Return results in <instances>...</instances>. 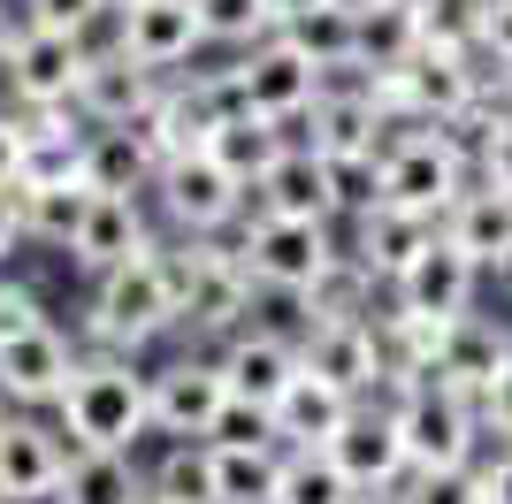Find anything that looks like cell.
<instances>
[{
  "label": "cell",
  "mask_w": 512,
  "mask_h": 504,
  "mask_svg": "<svg viewBox=\"0 0 512 504\" xmlns=\"http://www.w3.org/2000/svg\"><path fill=\"white\" fill-rule=\"evenodd\" d=\"M161 268H169L176 283V336H192L199 352H214V344H230L237 329H253L260 321V283L253 268L237 260L230 237H161Z\"/></svg>",
  "instance_id": "6da1fadb"
},
{
  "label": "cell",
  "mask_w": 512,
  "mask_h": 504,
  "mask_svg": "<svg viewBox=\"0 0 512 504\" xmlns=\"http://www.w3.org/2000/svg\"><path fill=\"white\" fill-rule=\"evenodd\" d=\"M54 420L77 451H138L153 436V367H138L130 352H85Z\"/></svg>",
  "instance_id": "7a4b0ae2"
},
{
  "label": "cell",
  "mask_w": 512,
  "mask_h": 504,
  "mask_svg": "<svg viewBox=\"0 0 512 504\" xmlns=\"http://www.w3.org/2000/svg\"><path fill=\"white\" fill-rule=\"evenodd\" d=\"M176 283L169 268H161V252H146V260H130V268L100 275V283H85V306H77V352H146V344H161V336H176Z\"/></svg>",
  "instance_id": "3957f363"
},
{
  "label": "cell",
  "mask_w": 512,
  "mask_h": 504,
  "mask_svg": "<svg viewBox=\"0 0 512 504\" xmlns=\"http://www.w3.org/2000/svg\"><path fill=\"white\" fill-rule=\"evenodd\" d=\"M467 184H474V138L451 123L390 130L383 161H375V207H406V214H428V222H444Z\"/></svg>",
  "instance_id": "277c9868"
},
{
  "label": "cell",
  "mask_w": 512,
  "mask_h": 504,
  "mask_svg": "<svg viewBox=\"0 0 512 504\" xmlns=\"http://www.w3.org/2000/svg\"><path fill=\"white\" fill-rule=\"evenodd\" d=\"M390 420H398V443H406V466L413 474H436V466H482L490 451V428H482V398L451 390V382L421 375L413 390L383 398Z\"/></svg>",
  "instance_id": "5b68a950"
},
{
  "label": "cell",
  "mask_w": 512,
  "mask_h": 504,
  "mask_svg": "<svg viewBox=\"0 0 512 504\" xmlns=\"http://www.w3.org/2000/svg\"><path fill=\"white\" fill-rule=\"evenodd\" d=\"M230 245L253 268L260 298H283V306H299L321 275L344 260V237L329 222H276V214H245L230 230Z\"/></svg>",
  "instance_id": "8992f818"
},
{
  "label": "cell",
  "mask_w": 512,
  "mask_h": 504,
  "mask_svg": "<svg viewBox=\"0 0 512 504\" xmlns=\"http://www.w3.org/2000/svg\"><path fill=\"white\" fill-rule=\"evenodd\" d=\"M153 207L176 237H230L245 214H253V191L237 184L214 153H184V161H161L153 176Z\"/></svg>",
  "instance_id": "52a82bcc"
},
{
  "label": "cell",
  "mask_w": 512,
  "mask_h": 504,
  "mask_svg": "<svg viewBox=\"0 0 512 504\" xmlns=\"http://www.w3.org/2000/svg\"><path fill=\"white\" fill-rule=\"evenodd\" d=\"M237 115V84L230 69H176V77H161V92H153L146 107V138L161 161H184V153H207L214 130Z\"/></svg>",
  "instance_id": "ba28073f"
},
{
  "label": "cell",
  "mask_w": 512,
  "mask_h": 504,
  "mask_svg": "<svg viewBox=\"0 0 512 504\" xmlns=\"http://www.w3.org/2000/svg\"><path fill=\"white\" fill-rule=\"evenodd\" d=\"M230 84H237V107L245 115H260V123H283L291 138H299V123H306V107L321 100V69H314V54H299V46L283 39H260L253 54H230Z\"/></svg>",
  "instance_id": "9c48e42d"
},
{
  "label": "cell",
  "mask_w": 512,
  "mask_h": 504,
  "mask_svg": "<svg viewBox=\"0 0 512 504\" xmlns=\"http://www.w3.org/2000/svg\"><path fill=\"white\" fill-rule=\"evenodd\" d=\"M299 138L321 153V161H383V146H390V115L375 107V92H367L352 69H337V77L321 84V100L306 107Z\"/></svg>",
  "instance_id": "30bf717a"
},
{
  "label": "cell",
  "mask_w": 512,
  "mask_h": 504,
  "mask_svg": "<svg viewBox=\"0 0 512 504\" xmlns=\"http://www.w3.org/2000/svg\"><path fill=\"white\" fill-rule=\"evenodd\" d=\"M230 405V382H222V359L214 352H176L153 367V436L169 443H207L214 413Z\"/></svg>",
  "instance_id": "8fae6325"
},
{
  "label": "cell",
  "mask_w": 512,
  "mask_h": 504,
  "mask_svg": "<svg viewBox=\"0 0 512 504\" xmlns=\"http://www.w3.org/2000/svg\"><path fill=\"white\" fill-rule=\"evenodd\" d=\"M107 39L153 77H176L207 54V23H199V0H130L123 16H107Z\"/></svg>",
  "instance_id": "7c38bea8"
},
{
  "label": "cell",
  "mask_w": 512,
  "mask_h": 504,
  "mask_svg": "<svg viewBox=\"0 0 512 504\" xmlns=\"http://www.w3.org/2000/svg\"><path fill=\"white\" fill-rule=\"evenodd\" d=\"M92 39H69V31H39L23 23L8 62H0V84H8V107H77V77H85Z\"/></svg>",
  "instance_id": "4fadbf2b"
},
{
  "label": "cell",
  "mask_w": 512,
  "mask_h": 504,
  "mask_svg": "<svg viewBox=\"0 0 512 504\" xmlns=\"http://www.w3.org/2000/svg\"><path fill=\"white\" fill-rule=\"evenodd\" d=\"M77 367H85L77 336H69L62 321H39V329H23V336L0 344V398L16 405V413H46V405H62Z\"/></svg>",
  "instance_id": "5bb4252c"
},
{
  "label": "cell",
  "mask_w": 512,
  "mask_h": 504,
  "mask_svg": "<svg viewBox=\"0 0 512 504\" xmlns=\"http://www.w3.org/2000/svg\"><path fill=\"white\" fill-rule=\"evenodd\" d=\"M69 451L77 443L62 436V420L8 413L0 420V504H54V489L69 474Z\"/></svg>",
  "instance_id": "9a60e30c"
},
{
  "label": "cell",
  "mask_w": 512,
  "mask_h": 504,
  "mask_svg": "<svg viewBox=\"0 0 512 504\" xmlns=\"http://www.w3.org/2000/svg\"><path fill=\"white\" fill-rule=\"evenodd\" d=\"M482 283H490L482 260H467V252L436 230V237H428V252L390 283V306H406V314H421V321H459V314L482 306Z\"/></svg>",
  "instance_id": "2e32d148"
},
{
  "label": "cell",
  "mask_w": 512,
  "mask_h": 504,
  "mask_svg": "<svg viewBox=\"0 0 512 504\" xmlns=\"http://www.w3.org/2000/svg\"><path fill=\"white\" fill-rule=\"evenodd\" d=\"M214 359H222V382H230V398L268 405V413H276V398L306 375V359H299V329H276V321H253V329H237L230 344H214Z\"/></svg>",
  "instance_id": "e0dca14e"
},
{
  "label": "cell",
  "mask_w": 512,
  "mask_h": 504,
  "mask_svg": "<svg viewBox=\"0 0 512 504\" xmlns=\"http://www.w3.org/2000/svg\"><path fill=\"white\" fill-rule=\"evenodd\" d=\"M153 92H161V77H153L146 62H130L115 39H92L85 77H77V115H85L92 130H138Z\"/></svg>",
  "instance_id": "ac0fdd59"
},
{
  "label": "cell",
  "mask_w": 512,
  "mask_h": 504,
  "mask_svg": "<svg viewBox=\"0 0 512 504\" xmlns=\"http://www.w3.org/2000/svg\"><path fill=\"white\" fill-rule=\"evenodd\" d=\"M146 252H161V230H153L146 199L92 191V214H85V230H77V245H69V268L85 275V283H100V275L130 268V260H146Z\"/></svg>",
  "instance_id": "d6986e66"
},
{
  "label": "cell",
  "mask_w": 512,
  "mask_h": 504,
  "mask_svg": "<svg viewBox=\"0 0 512 504\" xmlns=\"http://www.w3.org/2000/svg\"><path fill=\"white\" fill-rule=\"evenodd\" d=\"M253 214H276V222H329V230H337L344 207H337V176H329V161H321L306 138H291V146L276 153V168L253 184Z\"/></svg>",
  "instance_id": "ffe728a7"
},
{
  "label": "cell",
  "mask_w": 512,
  "mask_h": 504,
  "mask_svg": "<svg viewBox=\"0 0 512 504\" xmlns=\"http://www.w3.org/2000/svg\"><path fill=\"white\" fill-rule=\"evenodd\" d=\"M23 115V168L16 191H46V184H85V153H92V123L77 107H16Z\"/></svg>",
  "instance_id": "44dd1931"
},
{
  "label": "cell",
  "mask_w": 512,
  "mask_h": 504,
  "mask_svg": "<svg viewBox=\"0 0 512 504\" xmlns=\"http://www.w3.org/2000/svg\"><path fill=\"white\" fill-rule=\"evenodd\" d=\"M512 375V321L505 314H459L444 329V344H436V382H451V390H467V398H490L497 382Z\"/></svg>",
  "instance_id": "7402d4cb"
},
{
  "label": "cell",
  "mask_w": 512,
  "mask_h": 504,
  "mask_svg": "<svg viewBox=\"0 0 512 504\" xmlns=\"http://www.w3.org/2000/svg\"><path fill=\"white\" fill-rule=\"evenodd\" d=\"M299 359L306 375L337 382L352 398L383 390V344H375V314L367 321H299Z\"/></svg>",
  "instance_id": "603a6c76"
},
{
  "label": "cell",
  "mask_w": 512,
  "mask_h": 504,
  "mask_svg": "<svg viewBox=\"0 0 512 504\" xmlns=\"http://www.w3.org/2000/svg\"><path fill=\"white\" fill-rule=\"evenodd\" d=\"M329 459L352 474V489H360V497L398 489V482L413 474V466H406V443H398V420H390L383 398H360V413H352L337 436H329Z\"/></svg>",
  "instance_id": "cb8c5ba5"
},
{
  "label": "cell",
  "mask_w": 512,
  "mask_h": 504,
  "mask_svg": "<svg viewBox=\"0 0 512 504\" xmlns=\"http://www.w3.org/2000/svg\"><path fill=\"white\" fill-rule=\"evenodd\" d=\"M428 237H436V222H428V214H406V207H360L344 222V252H352L383 291L428 252Z\"/></svg>",
  "instance_id": "d4e9b609"
},
{
  "label": "cell",
  "mask_w": 512,
  "mask_h": 504,
  "mask_svg": "<svg viewBox=\"0 0 512 504\" xmlns=\"http://www.w3.org/2000/svg\"><path fill=\"white\" fill-rule=\"evenodd\" d=\"M352 413H360L352 390H337V382H321V375H299L276 398V443L283 451H329V436H337Z\"/></svg>",
  "instance_id": "484cf974"
},
{
  "label": "cell",
  "mask_w": 512,
  "mask_h": 504,
  "mask_svg": "<svg viewBox=\"0 0 512 504\" xmlns=\"http://www.w3.org/2000/svg\"><path fill=\"white\" fill-rule=\"evenodd\" d=\"M436 230L467 252V260H482V275H490L497 260L512 252V191H497V184H482V176H474V184L459 191V207H451Z\"/></svg>",
  "instance_id": "4316f807"
},
{
  "label": "cell",
  "mask_w": 512,
  "mask_h": 504,
  "mask_svg": "<svg viewBox=\"0 0 512 504\" xmlns=\"http://www.w3.org/2000/svg\"><path fill=\"white\" fill-rule=\"evenodd\" d=\"M153 176H161V153H153L146 130H92V153H85V184L92 191L153 199Z\"/></svg>",
  "instance_id": "83f0119b"
},
{
  "label": "cell",
  "mask_w": 512,
  "mask_h": 504,
  "mask_svg": "<svg viewBox=\"0 0 512 504\" xmlns=\"http://www.w3.org/2000/svg\"><path fill=\"white\" fill-rule=\"evenodd\" d=\"M54 504H146V466L130 451H69Z\"/></svg>",
  "instance_id": "f1b7e54d"
},
{
  "label": "cell",
  "mask_w": 512,
  "mask_h": 504,
  "mask_svg": "<svg viewBox=\"0 0 512 504\" xmlns=\"http://www.w3.org/2000/svg\"><path fill=\"white\" fill-rule=\"evenodd\" d=\"M283 443H214V497L222 504H276L283 489Z\"/></svg>",
  "instance_id": "f546056e"
},
{
  "label": "cell",
  "mask_w": 512,
  "mask_h": 504,
  "mask_svg": "<svg viewBox=\"0 0 512 504\" xmlns=\"http://www.w3.org/2000/svg\"><path fill=\"white\" fill-rule=\"evenodd\" d=\"M283 39L299 46V54H314L321 77H337V69H352V46H360V8L352 0H321L299 23H283Z\"/></svg>",
  "instance_id": "4dcf8cb0"
},
{
  "label": "cell",
  "mask_w": 512,
  "mask_h": 504,
  "mask_svg": "<svg viewBox=\"0 0 512 504\" xmlns=\"http://www.w3.org/2000/svg\"><path fill=\"white\" fill-rule=\"evenodd\" d=\"M23 207V237L46 252H69L77 245V230H85L92 214V184H46V191H16Z\"/></svg>",
  "instance_id": "1f68e13d"
},
{
  "label": "cell",
  "mask_w": 512,
  "mask_h": 504,
  "mask_svg": "<svg viewBox=\"0 0 512 504\" xmlns=\"http://www.w3.org/2000/svg\"><path fill=\"white\" fill-rule=\"evenodd\" d=\"M283 146H291V130H283V123H260V115H245V107H237L230 123L214 130V146H207V153H214L222 168H230V176H237L245 191H253L260 176L276 168V153H283Z\"/></svg>",
  "instance_id": "d6a6232c"
},
{
  "label": "cell",
  "mask_w": 512,
  "mask_h": 504,
  "mask_svg": "<svg viewBox=\"0 0 512 504\" xmlns=\"http://www.w3.org/2000/svg\"><path fill=\"white\" fill-rule=\"evenodd\" d=\"M413 54H421V31H413V0H398V8H360V46H352V69H360V77L406 69Z\"/></svg>",
  "instance_id": "836d02e7"
},
{
  "label": "cell",
  "mask_w": 512,
  "mask_h": 504,
  "mask_svg": "<svg viewBox=\"0 0 512 504\" xmlns=\"http://www.w3.org/2000/svg\"><path fill=\"white\" fill-rule=\"evenodd\" d=\"M383 298H390V291L360 268V260H352V252H344L337 268H329L314 291L299 298V321H367L375 306H383Z\"/></svg>",
  "instance_id": "e575fe53"
},
{
  "label": "cell",
  "mask_w": 512,
  "mask_h": 504,
  "mask_svg": "<svg viewBox=\"0 0 512 504\" xmlns=\"http://www.w3.org/2000/svg\"><path fill=\"white\" fill-rule=\"evenodd\" d=\"M146 489L161 504H222L214 497V443H161V459L146 466Z\"/></svg>",
  "instance_id": "d590c367"
},
{
  "label": "cell",
  "mask_w": 512,
  "mask_h": 504,
  "mask_svg": "<svg viewBox=\"0 0 512 504\" xmlns=\"http://www.w3.org/2000/svg\"><path fill=\"white\" fill-rule=\"evenodd\" d=\"M421 54H482V0H413Z\"/></svg>",
  "instance_id": "8d00e7d4"
},
{
  "label": "cell",
  "mask_w": 512,
  "mask_h": 504,
  "mask_svg": "<svg viewBox=\"0 0 512 504\" xmlns=\"http://www.w3.org/2000/svg\"><path fill=\"white\" fill-rule=\"evenodd\" d=\"M199 23H207V46H230V54H253L260 39L283 31L276 0H199Z\"/></svg>",
  "instance_id": "74e56055"
},
{
  "label": "cell",
  "mask_w": 512,
  "mask_h": 504,
  "mask_svg": "<svg viewBox=\"0 0 512 504\" xmlns=\"http://www.w3.org/2000/svg\"><path fill=\"white\" fill-rule=\"evenodd\" d=\"M276 504H360V489H352V474H344L329 451H291Z\"/></svg>",
  "instance_id": "f35d334b"
},
{
  "label": "cell",
  "mask_w": 512,
  "mask_h": 504,
  "mask_svg": "<svg viewBox=\"0 0 512 504\" xmlns=\"http://www.w3.org/2000/svg\"><path fill=\"white\" fill-rule=\"evenodd\" d=\"M406 504H490L482 466H436V474H406Z\"/></svg>",
  "instance_id": "ab89813d"
},
{
  "label": "cell",
  "mask_w": 512,
  "mask_h": 504,
  "mask_svg": "<svg viewBox=\"0 0 512 504\" xmlns=\"http://www.w3.org/2000/svg\"><path fill=\"white\" fill-rule=\"evenodd\" d=\"M23 23H39V31H69V39H100L107 0H23Z\"/></svg>",
  "instance_id": "60d3db41"
},
{
  "label": "cell",
  "mask_w": 512,
  "mask_h": 504,
  "mask_svg": "<svg viewBox=\"0 0 512 504\" xmlns=\"http://www.w3.org/2000/svg\"><path fill=\"white\" fill-rule=\"evenodd\" d=\"M474 176L512 191V115H490V123L474 130Z\"/></svg>",
  "instance_id": "b9f144b4"
},
{
  "label": "cell",
  "mask_w": 512,
  "mask_h": 504,
  "mask_svg": "<svg viewBox=\"0 0 512 504\" xmlns=\"http://www.w3.org/2000/svg\"><path fill=\"white\" fill-rule=\"evenodd\" d=\"M207 443H276V413H268V405H245V398H230L222 413H214Z\"/></svg>",
  "instance_id": "7bdbcfd3"
},
{
  "label": "cell",
  "mask_w": 512,
  "mask_h": 504,
  "mask_svg": "<svg viewBox=\"0 0 512 504\" xmlns=\"http://www.w3.org/2000/svg\"><path fill=\"white\" fill-rule=\"evenodd\" d=\"M39 321H54V314H46V298L31 291L23 275L0 268V344H8V336H23V329H39Z\"/></svg>",
  "instance_id": "ee69618b"
},
{
  "label": "cell",
  "mask_w": 512,
  "mask_h": 504,
  "mask_svg": "<svg viewBox=\"0 0 512 504\" xmlns=\"http://www.w3.org/2000/svg\"><path fill=\"white\" fill-rule=\"evenodd\" d=\"M482 54L512 62V0H482Z\"/></svg>",
  "instance_id": "f6af8a7d"
},
{
  "label": "cell",
  "mask_w": 512,
  "mask_h": 504,
  "mask_svg": "<svg viewBox=\"0 0 512 504\" xmlns=\"http://www.w3.org/2000/svg\"><path fill=\"white\" fill-rule=\"evenodd\" d=\"M16 168H23V115L0 107V191H16Z\"/></svg>",
  "instance_id": "bcb514c9"
},
{
  "label": "cell",
  "mask_w": 512,
  "mask_h": 504,
  "mask_svg": "<svg viewBox=\"0 0 512 504\" xmlns=\"http://www.w3.org/2000/svg\"><path fill=\"white\" fill-rule=\"evenodd\" d=\"M482 482H490V504H512V443L482 451Z\"/></svg>",
  "instance_id": "7dc6e473"
},
{
  "label": "cell",
  "mask_w": 512,
  "mask_h": 504,
  "mask_svg": "<svg viewBox=\"0 0 512 504\" xmlns=\"http://www.w3.org/2000/svg\"><path fill=\"white\" fill-rule=\"evenodd\" d=\"M482 428H490V443H512V375L482 398Z\"/></svg>",
  "instance_id": "c3c4849f"
},
{
  "label": "cell",
  "mask_w": 512,
  "mask_h": 504,
  "mask_svg": "<svg viewBox=\"0 0 512 504\" xmlns=\"http://www.w3.org/2000/svg\"><path fill=\"white\" fill-rule=\"evenodd\" d=\"M16 245H31V237H23V207H16V191H0V268H8Z\"/></svg>",
  "instance_id": "681fc988"
},
{
  "label": "cell",
  "mask_w": 512,
  "mask_h": 504,
  "mask_svg": "<svg viewBox=\"0 0 512 504\" xmlns=\"http://www.w3.org/2000/svg\"><path fill=\"white\" fill-rule=\"evenodd\" d=\"M16 31H23V16L8 8V0H0V62H8V46H16Z\"/></svg>",
  "instance_id": "f907efd6"
},
{
  "label": "cell",
  "mask_w": 512,
  "mask_h": 504,
  "mask_svg": "<svg viewBox=\"0 0 512 504\" xmlns=\"http://www.w3.org/2000/svg\"><path fill=\"white\" fill-rule=\"evenodd\" d=\"M306 8H321V0H276V16H283V23H299Z\"/></svg>",
  "instance_id": "816d5d0a"
},
{
  "label": "cell",
  "mask_w": 512,
  "mask_h": 504,
  "mask_svg": "<svg viewBox=\"0 0 512 504\" xmlns=\"http://www.w3.org/2000/svg\"><path fill=\"white\" fill-rule=\"evenodd\" d=\"M490 283H497V291L512 298V252H505V260H497V268H490Z\"/></svg>",
  "instance_id": "f5cc1de1"
},
{
  "label": "cell",
  "mask_w": 512,
  "mask_h": 504,
  "mask_svg": "<svg viewBox=\"0 0 512 504\" xmlns=\"http://www.w3.org/2000/svg\"><path fill=\"white\" fill-rule=\"evenodd\" d=\"M360 504H406V489H375V497H360Z\"/></svg>",
  "instance_id": "db71d44e"
},
{
  "label": "cell",
  "mask_w": 512,
  "mask_h": 504,
  "mask_svg": "<svg viewBox=\"0 0 512 504\" xmlns=\"http://www.w3.org/2000/svg\"><path fill=\"white\" fill-rule=\"evenodd\" d=\"M352 8H398V0H352Z\"/></svg>",
  "instance_id": "11a10c76"
},
{
  "label": "cell",
  "mask_w": 512,
  "mask_h": 504,
  "mask_svg": "<svg viewBox=\"0 0 512 504\" xmlns=\"http://www.w3.org/2000/svg\"><path fill=\"white\" fill-rule=\"evenodd\" d=\"M123 8H130V0H107V16H123Z\"/></svg>",
  "instance_id": "9f6ffc18"
},
{
  "label": "cell",
  "mask_w": 512,
  "mask_h": 504,
  "mask_svg": "<svg viewBox=\"0 0 512 504\" xmlns=\"http://www.w3.org/2000/svg\"><path fill=\"white\" fill-rule=\"evenodd\" d=\"M146 504H161V497H153V489H146Z\"/></svg>",
  "instance_id": "6f0895ef"
}]
</instances>
